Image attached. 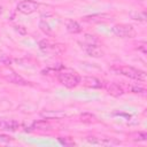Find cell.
I'll list each match as a JSON object with an SVG mask.
<instances>
[{
    "label": "cell",
    "instance_id": "ffe728a7",
    "mask_svg": "<svg viewBox=\"0 0 147 147\" xmlns=\"http://www.w3.org/2000/svg\"><path fill=\"white\" fill-rule=\"evenodd\" d=\"M131 92H133V93H139V94H145V93H146V88L136 85V86H131Z\"/></svg>",
    "mask_w": 147,
    "mask_h": 147
},
{
    "label": "cell",
    "instance_id": "52a82bcc",
    "mask_svg": "<svg viewBox=\"0 0 147 147\" xmlns=\"http://www.w3.org/2000/svg\"><path fill=\"white\" fill-rule=\"evenodd\" d=\"M80 45H82V48L86 52V54L92 57H102L105 54L101 47H99L98 45H88V44H82V42Z\"/></svg>",
    "mask_w": 147,
    "mask_h": 147
},
{
    "label": "cell",
    "instance_id": "6da1fadb",
    "mask_svg": "<svg viewBox=\"0 0 147 147\" xmlns=\"http://www.w3.org/2000/svg\"><path fill=\"white\" fill-rule=\"evenodd\" d=\"M110 70L117 75H123L125 77H129V78H132V79H136V80H139V82H146L147 79V76H146V72L140 70V69H137V68H133V67H129V65H114L110 68Z\"/></svg>",
    "mask_w": 147,
    "mask_h": 147
},
{
    "label": "cell",
    "instance_id": "30bf717a",
    "mask_svg": "<svg viewBox=\"0 0 147 147\" xmlns=\"http://www.w3.org/2000/svg\"><path fill=\"white\" fill-rule=\"evenodd\" d=\"M105 87H106L107 92L113 96H121L124 93V90L117 83H106Z\"/></svg>",
    "mask_w": 147,
    "mask_h": 147
},
{
    "label": "cell",
    "instance_id": "277c9868",
    "mask_svg": "<svg viewBox=\"0 0 147 147\" xmlns=\"http://www.w3.org/2000/svg\"><path fill=\"white\" fill-rule=\"evenodd\" d=\"M38 7H39V3L33 0H23L17 3V10L25 15L34 13L38 9Z\"/></svg>",
    "mask_w": 147,
    "mask_h": 147
},
{
    "label": "cell",
    "instance_id": "ba28073f",
    "mask_svg": "<svg viewBox=\"0 0 147 147\" xmlns=\"http://www.w3.org/2000/svg\"><path fill=\"white\" fill-rule=\"evenodd\" d=\"M21 124L15 119H2L0 118V130L1 131H16Z\"/></svg>",
    "mask_w": 147,
    "mask_h": 147
},
{
    "label": "cell",
    "instance_id": "5bb4252c",
    "mask_svg": "<svg viewBox=\"0 0 147 147\" xmlns=\"http://www.w3.org/2000/svg\"><path fill=\"white\" fill-rule=\"evenodd\" d=\"M51 124L46 121H37L32 123V129L34 130H40V131H48L51 130Z\"/></svg>",
    "mask_w": 147,
    "mask_h": 147
},
{
    "label": "cell",
    "instance_id": "7402d4cb",
    "mask_svg": "<svg viewBox=\"0 0 147 147\" xmlns=\"http://www.w3.org/2000/svg\"><path fill=\"white\" fill-rule=\"evenodd\" d=\"M14 29H15L20 34H22V36H24V34L26 33L25 28H24V26H22V25H14Z\"/></svg>",
    "mask_w": 147,
    "mask_h": 147
},
{
    "label": "cell",
    "instance_id": "5b68a950",
    "mask_svg": "<svg viewBox=\"0 0 147 147\" xmlns=\"http://www.w3.org/2000/svg\"><path fill=\"white\" fill-rule=\"evenodd\" d=\"M2 75H3V78H5L7 82L11 83V84H15V85H22V86L28 85V82H26L22 76H20L18 74H16V72H14V71H11V70L6 71V72L2 74Z\"/></svg>",
    "mask_w": 147,
    "mask_h": 147
},
{
    "label": "cell",
    "instance_id": "ac0fdd59",
    "mask_svg": "<svg viewBox=\"0 0 147 147\" xmlns=\"http://www.w3.org/2000/svg\"><path fill=\"white\" fill-rule=\"evenodd\" d=\"M99 40L95 36H91V34H85L84 36V41L82 44H88V45H98Z\"/></svg>",
    "mask_w": 147,
    "mask_h": 147
},
{
    "label": "cell",
    "instance_id": "8fae6325",
    "mask_svg": "<svg viewBox=\"0 0 147 147\" xmlns=\"http://www.w3.org/2000/svg\"><path fill=\"white\" fill-rule=\"evenodd\" d=\"M109 18H110V16L107 14H93V15L83 17V21L87 22V23H100V22L108 21Z\"/></svg>",
    "mask_w": 147,
    "mask_h": 147
},
{
    "label": "cell",
    "instance_id": "e0dca14e",
    "mask_svg": "<svg viewBox=\"0 0 147 147\" xmlns=\"http://www.w3.org/2000/svg\"><path fill=\"white\" fill-rule=\"evenodd\" d=\"M39 28H40V30H41L42 32H45L46 34H48V36H52V34H53L52 28H51V25H49L46 21L41 20V21L39 22Z\"/></svg>",
    "mask_w": 147,
    "mask_h": 147
},
{
    "label": "cell",
    "instance_id": "7c38bea8",
    "mask_svg": "<svg viewBox=\"0 0 147 147\" xmlns=\"http://www.w3.org/2000/svg\"><path fill=\"white\" fill-rule=\"evenodd\" d=\"M64 24H65V29L70 33H79L82 31V26L79 25V23L74 20H67Z\"/></svg>",
    "mask_w": 147,
    "mask_h": 147
},
{
    "label": "cell",
    "instance_id": "7a4b0ae2",
    "mask_svg": "<svg viewBox=\"0 0 147 147\" xmlns=\"http://www.w3.org/2000/svg\"><path fill=\"white\" fill-rule=\"evenodd\" d=\"M57 80L65 87L72 88L76 87L80 83V76L69 69H64L61 71H57Z\"/></svg>",
    "mask_w": 147,
    "mask_h": 147
},
{
    "label": "cell",
    "instance_id": "44dd1931",
    "mask_svg": "<svg viewBox=\"0 0 147 147\" xmlns=\"http://www.w3.org/2000/svg\"><path fill=\"white\" fill-rule=\"evenodd\" d=\"M11 137L9 136H5V134H0V145H6V144H9L11 141Z\"/></svg>",
    "mask_w": 147,
    "mask_h": 147
},
{
    "label": "cell",
    "instance_id": "8992f818",
    "mask_svg": "<svg viewBox=\"0 0 147 147\" xmlns=\"http://www.w3.org/2000/svg\"><path fill=\"white\" fill-rule=\"evenodd\" d=\"M86 140L90 144L93 145H101V146H113V145H118L119 141L114 139V138H101V137H87Z\"/></svg>",
    "mask_w": 147,
    "mask_h": 147
},
{
    "label": "cell",
    "instance_id": "3957f363",
    "mask_svg": "<svg viewBox=\"0 0 147 147\" xmlns=\"http://www.w3.org/2000/svg\"><path fill=\"white\" fill-rule=\"evenodd\" d=\"M113 32L119 38H133L137 34L134 28L129 24H116L113 26Z\"/></svg>",
    "mask_w": 147,
    "mask_h": 147
},
{
    "label": "cell",
    "instance_id": "9c48e42d",
    "mask_svg": "<svg viewBox=\"0 0 147 147\" xmlns=\"http://www.w3.org/2000/svg\"><path fill=\"white\" fill-rule=\"evenodd\" d=\"M80 82L86 87H91V88H100V87H102L101 80L98 79L96 77H93V76H86L83 79L80 78Z\"/></svg>",
    "mask_w": 147,
    "mask_h": 147
},
{
    "label": "cell",
    "instance_id": "d6986e66",
    "mask_svg": "<svg viewBox=\"0 0 147 147\" xmlns=\"http://www.w3.org/2000/svg\"><path fill=\"white\" fill-rule=\"evenodd\" d=\"M133 137H134V138H133L134 141H145V140L147 139V134H146L145 132H138V133H136Z\"/></svg>",
    "mask_w": 147,
    "mask_h": 147
},
{
    "label": "cell",
    "instance_id": "4fadbf2b",
    "mask_svg": "<svg viewBox=\"0 0 147 147\" xmlns=\"http://www.w3.org/2000/svg\"><path fill=\"white\" fill-rule=\"evenodd\" d=\"M40 116L46 118V119H51V118H61V117H64L65 114L62 113V111H59V110H46V111H41L40 113Z\"/></svg>",
    "mask_w": 147,
    "mask_h": 147
},
{
    "label": "cell",
    "instance_id": "603a6c76",
    "mask_svg": "<svg viewBox=\"0 0 147 147\" xmlns=\"http://www.w3.org/2000/svg\"><path fill=\"white\" fill-rule=\"evenodd\" d=\"M70 138H59V140L62 142V144H64V145H75V141L74 140H69Z\"/></svg>",
    "mask_w": 147,
    "mask_h": 147
},
{
    "label": "cell",
    "instance_id": "2e32d148",
    "mask_svg": "<svg viewBox=\"0 0 147 147\" xmlns=\"http://www.w3.org/2000/svg\"><path fill=\"white\" fill-rule=\"evenodd\" d=\"M130 17L134 21H140V22H145L146 21V13L145 11H138V10H132L130 11Z\"/></svg>",
    "mask_w": 147,
    "mask_h": 147
},
{
    "label": "cell",
    "instance_id": "cb8c5ba5",
    "mask_svg": "<svg viewBox=\"0 0 147 147\" xmlns=\"http://www.w3.org/2000/svg\"><path fill=\"white\" fill-rule=\"evenodd\" d=\"M138 49H141L142 53H146V42L145 41H141L138 44Z\"/></svg>",
    "mask_w": 147,
    "mask_h": 147
},
{
    "label": "cell",
    "instance_id": "9a60e30c",
    "mask_svg": "<svg viewBox=\"0 0 147 147\" xmlns=\"http://www.w3.org/2000/svg\"><path fill=\"white\" fill-rule=\"evenodd\" d=\"M79 119H80V122H83V123H88V124L98 122L96 116L93 115V114H91V113H83V114H80V115H79Z\"/></svg>",
    "mask_w": 147,
    "mask_h": 147
}]
</instances>
